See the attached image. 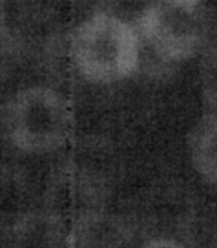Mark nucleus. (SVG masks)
<instances>
[{"label": "nucleus", "mask_w": 217, "mask_h": 248, "mask_svg": "<svg viewBox=\"0 0 217 248\" xmlns=\"http://www.w3.org/2000/svg\"><path fill=\"white\" fill-rule=\"evenodd\" d=\"M72 60L79 73L97 83L126 79L139 67L140 46L134 30L122 19L98 14L75 31Z\"/></svg>", "instance_id": "nucleus-1"}, {"label": "nucleus", "mask_w": 217, "mask_h": 248, "mask_svg": "<svg viewBox=\"0 0 217 248\" xmlns=\"http://www.w3.org/2000/svg\"><path fill=\"white\" fill-rule=\"evenodd\" d=\"M73 129L70 104L57 91L31 88L21 93L9 113L14 143L33 153L55 150L66 143Z\"/></svg>", "instance_id": "nucleus-2"}, {"label": "nucleus", "mask_w": 217, "mask_h": 248, "mask_svg": "<svg viewBox=\"0 0 217 248\" xmlns=\"http://www.w3.org/2000/svg\"><path fill=\"white\" fill-rule=\"evenodd\" d=\"M187 144L193 168L205 180L217 185V115L195 125Z\"/></svg>", "instance_id": "nucleus-3"}, {"label": "nucleus", "mask_w": 217, "mask_h": 248, "mask_svg": "<svg viewBox=\"0 0 217 248\" xmlns=\"http://www.w3.org/2000/svg\"><path fill=\"white\" fill-rule=\"evenodd\" d=\"M204 97L207 103L217 111V57L204 72Z\"/></svg>", "instance_id": "nucleus-4"}, {"label": "nucleus", "mask_w": 217, "mask_h": 248, "mask_svg": "<svg viewBox=\"0 0 217 248\" xmlns=\"http://www.w3.org/2000/svg\"><path fill=\"white\" fill-rule=\"evenodd\" d=\"M140 248H185V247L174 241H171V239H155V241H150V242L144 244Z\"/></svg>", "instance_id": "nucleus-5"}, {"label": "nucleus", "mask_w": 217, "mask_h": 248, "mask_svg": "<svg viewBox=\"0 0 217 248\" xmlns=\"http://www.w3.org/2000/svg\"><path fill=\"white\" fill-rule=\"evenodd\" d=\"M202 0H165V3L176 6V8H183V9H192L197 5H200Z\"/></svg>", "instance_id": "nucleus-6"}]
</instances>
